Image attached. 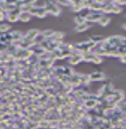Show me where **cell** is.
Listing matches in <instances>:
<instances>
[{
  "label": "cell",
  "mask_w": 126,
  "mask_h": 129,
  "mask_svg": "<svg viewBox=\"0 0 126 129\" xmlns=\"http://www.w3.org/2000/svg\"><path fill=\"white\" fill-rule=\"evenodd\" d=\"M46 9H47V13H51L54 16H59L60 13V9L55 2H47Z\"/></svg>",
  "instance_id": "obj_1"
},
{
  "label": "cell",
  "mask_w": 126,
  "mask_h": 129,
  "mask_svg": "<svg viewBox=\"0 0 126 129\" xmlns=\"http://www.w3.org/2000/svg\"><path fill=\"white\" fill-rule=\"evenodd\" d=\"M39 35H40L39 30L31 29L26 33V35H25L24 37H25L26 39H28V40H30V41H35V39L37 38Z\"/></svg>",
  "instance_id": "obj_2"
},
{
  "label": "cell",
  "mask_w": 126,
  "mask_h": 129,
  "mask_svg": "<svg viewBox=\"0 0 126 129\" xmlns=\"http://www.w3.org/2000/svg\"><path fill=\"white\" fill-rule=\"evenodd\" d=\"M89 78L90 81H100L105 78V74L100 72H95L89 74Z\"/></svg>",
  "instance_id": "obj_3"
},
{
  "label": "cell",
  "mask_w": 126,
  "mask_h": 129,
  "mask_svg": "<svg viewBox=\"0 0 126 129\" xmlns=\"http://www.w3.org/2000/svg\"><path fill=\"white\" fill-rule=\"evenodd\" d=\"M102 16H103L102 14L97 13V12H93V13L91 12L90 15L86 18V22H87V21H91V22H96V21H97V22H98V21H99L100 18L102 17Z\"/></svg>",
  "instance_id": "obj_4"
},
{
  "label": "cell",
  "mask_w": 126,
  "mask_h": 129,
  "mask_svg": "<svg viewBox=\"0 0 126 129\" xmlns=\"http://www.w3.org/2000/svg\"><path fill=\"white\" fill-rule=\"evenodd\" d=\"M97 104H98L97 100H96V99H92V100H85V102H83V107H85V109L89 110V109L96 108V107L97 106Z\"/></svg>",
  "instance_id": "obj_5"
},
{
  "label": "cell",
  "mask_w": 126,
  "mask_h": 129,
  "mask_svg": "<svg viewBox=\"0 0 126 129\" xmlns=\"http://www.w3.org/2000/svg\"><path fill=\"white\" fill-rule=\"evenodd\" d=\"M10 34H11L12 36V42H19L20 43L21 41V39L23 38L22 34L20 31H13Z\"/></svg>",
  "instance_id": "obj_6"
},
{
  "label": "cell",
  "mask_w": 126,
  "mask_h": 129,
  "mask_svg": "<svg viewBox=\"0 0 126 129\" xmlns=\"http://www.w3.org/2000/svg\"><path fill=\"white\" fill-rule=\"evenodd\" d=\"M31 14L30 13H27V12H21V15L19 16V20L22 22H27L31 20Z\"/></svg>",
  "instance_id": "obj_7"
},
{
  "label": "cell",
  "mask_w": 126,
  "mask_h": 129,
  "mask_svg": "<svg viewBox=\"0 0 126 129\" xmlns=\"http://www.w3.org/2000/svg\"><path fill=\"white\" fill-rule=\"evenodd\" d=\"M47 9H46V8H43V9L37 8V11H36L35 16L40 18V19H43V18H45L47 16Z\"/></svg>",
  "instance_id": "obj_8"
},
{
  "label": "cell",
  "mask_w": 126,
  "mask_h": 129,
  "mask_svg": "<svg viewBox=\"0 0 126 129\" xmlns=\"http://www.w3.org/2000/svg\"><path fill=\"white\" fill-rule=\"evenodd\" d=\"M89 28V25H88L87 22H85V23L81 24V25H77L76 27H75V32L77 33H82V32H85V31H86V30Z\"/></svg>",
  "instance_id": "obj_9"
},
{
  "label": "cell",
  "mask_w": 126,
  "mask_h": 129,
  "mask_svg": "<svg viewBox=\"0 0 126 129\" xmlns=\"http://www.w3.org/2000/svg\"><path fill=\"white\" fill-rule=\"evenodd\" d=\"M54 34H55V32H54L53 30L47 29V30H45V31H43L41 35L44 36L45 39H48V38H52L53 35H54Z\"/></svg>",
  "instance_id": "obj_10"
},
{
  "label": "cell",
  "mask_w": 126,
  "mask_h": 129,
  "mask_svg": "<svg viewBox=\"0 0 126 129\" xmlns=\"http://www.w3.org/2000/svg\"><path fill=\"white\" fill-rule=\"evenodd\" d=\"M10 29H11V26L8 23L0 24V33H2V34H7Z\"/></svg>",
  "instance_id": "obj_11"
},
{
  "label": "cell",
  "mask_w": 126,
  "mask_h": 129,
  "mask_svg": "<svg viewBox=\"0 0 126 129\" xmlns=\"http://www.w3.org/2000/svg\"><path fill=\"white\" fill-rule=\"evenodd\" d=\"M90 40H91L92 42H94L95 44L97 45V44H99V43H103L105 39L103 38L101 35H93Z\"/></svg>",
  "instance_id": "obj_12"
},
{
  "label": "cell",
  "mask_w": 126,
  "mask_h": 129,
  "mask_svg": "<svg viewBox=\"0 0 126 129\" xmlns=\"http://www.w3.org/2000/svg\"><path fill=\"white\" fill-rule=\"evenodd\" d=\"M109 18L106 17V16H102V17L100 18V20L98 21V23L101 25V26H107L108 24L109 23Z\"/></svg>",
  "instance_id": "obj_13"
},
{
  "label": "cell",
  "mask_w": 126,
  "mask_h": 129,
  "mask_svg": "<svg viewBox=\"0 0 126 129\" xmlns=\"http://www.w3.org/2000/svg\"><path fill=\"white\" fill-rule=\"evenodd\" d=\"M74 22L77 24V25H81V24L85 23V22H86V20H85V18H82L81 15H77L76 17L74 18Z\"/></svg>",
  "instance_id": "obj_14"
},
{
  "label": "cell",
  "mask_w": 126,
  "mask_h": 129,
  "mask_svg": "<svg viewBox=\"0 0 126 129\" xmlns=\"http://www.w3.org/2000/svg\"><path fill=\"white\" fill-rule=\"evenodd\" d=\"M64 37V34L63 33H60V32H55L54 35H53V38L57 40V41H59L60 39H62Z\"/></svg>",
  "instance_id": "obj_15"
},
{
  "label": "cell",
  "mask_w": 126,
  "mask_h": 129,
  "mask_svg": "<svg viewBox=\"0 0 126 129\" xmlns=\"http://www.w3.org/2000/svg\"><path fill=\"white\" fill-rule=\"evenodd\" d=\"M111 6H112V12L113 13H119V12H120V6L115 5V2H112Z\"/></svg>",
  "instance_id": "obj_16"
},
{
  "label": "cell",
  "mask_w": 126,
  "mask_h": 129,
  "mask_svg": "<svg viewBox=\"0 0 126 129\" xmlns=\"http://www.w3.org/2000/svg\"><path fill=\"white\" fill-rule=\"evenodd\" d=\"M57 3L60 4V5H65V6H70L71 7V4H72V1H59Z\"/></svg>",
  "instance_id": "obj_17"
},
{
  "label": "cell",
  "mask_w": 126,
  "mask_h": 129,
  "mask_svg": "<svg viewBox=\"0 0 126 129\" xmlns=\"http://www.w3.org/2000/svg\"><path fill=\"white\" fill-rule=\"evenodd\" d=\"M120 59H121V61L124 62V63H126V55H125V56L120 57Z\"/></svg>",
  "instance_id": "obj_18"
},
{
  "label": "cell",
  "mask_w": 126,
  "mask_h": 129,
  "mask_svg": "<svg viewBox=\"0 0 126 129\" xmlns=\"http://www.w3.org/2000/svg\"><path fill=\"white\" fill-rule=\"evenodd\" d=\"M122 28H123V29H125V30H126V23H125V24H123V25H122Z\"/></svg>",
  "instance_id": "obj_19"
}]
</instances>
